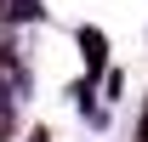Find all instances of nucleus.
Returning <instances> with one entry per match:
<instances>
[{"instance_id":"obj_1","label":"nucleus","mask_w":148,"mask_h":142,"mask_svg":"<svg viewBox=\"0 0 148 142\" xmlns=\"http://www.w3.org/2000/svg\"><path fill=\"white\" fill-rule=\"evenodd\" d=\"M12 85H17V68L0 57V97H6V102H12Z\"/></svg>"},{"instance_id":"obj_2","label":"nucleus","mask_w":148,"mask_h":142,"mask_svg":"<svg viewBox=\"0 0 148 142\" xmlns=\"http://www.w3.org/2000/svg\"><path fill=\"white\" fill-rule=\"evenodd\" d=\"M6 131H12V102L0 97V137H6Z\"/></svg>"}]
</instances>
